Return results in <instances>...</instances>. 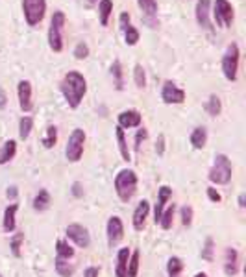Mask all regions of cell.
Returning <instances> with one entry per match:
<instances>
[{"label": "cell", "instance_id": "obj_34", "mask_svg": "<svg viewBox=\"0 0 246 277\" xmlns=\"http://www.w3.org/2000/svg\"><path fill=\"white\" fill-rule=\"evenodd\" d=\"M206 111L209 113L211 116H219L220 111H222V103H220V98L217 94H211L209 100L206 103Z\"/></svg>", "mask_w": 246, "mask_h": 277}, {"label": "cell", "instance_id": "obj_25", "mask_svg": "<svg viewBox=\"0 0 246 277\" xmlns=\"http://www.w3.org/2000/svg\"><path fill=\"white\" fill-rule=\"evenodd\" d=\"M115 135H117V141H119V152H121V155H123V161L129 163V161H131V154H129V150H128V142H126L124 129L117 126V128H115Z\"/></svg>", "mask_w": 246, "mask_h": 277}, {"label": "cell", "instance_id": "obj_22", "mask_svg": "<svg viewBox=\"0 0 246 277\" xmlns=\"http://www.w3.org/2000/svg\"><path fill=\"white\" fill-rule=\"evenodd\" d=\"M128 259H129V250H128V248L119 250V253H117V268H115V276L117 277H126Z\"/></svg>", "mask_w": 246, "mask_h": 277}, {"label": "cell", "instance_id": "obj_5", "mask_svg": "<svg viewBox=\"0 0 246 277\" xmlns=\"http://www.w3.org/2000/svg\"><path fill=\"white\" fill-rule=\"evenodd\" d=\"M239 58L241 52L237 43L228 45L224 56H222V74L228 82H235L237 80V72H239Z\"/></svg>", "mask_w": 246, "mask_h": 277}, {"label": "cell", "instance_id": "obj_1", "mask_svg": "<svg viewBox=\"0 0 246 277\" xmlns=\"http://www.w3.org/2000/svg\"><path fill=\"white\" fill-rule=\"evenodd\" d=\"M61 92L71 109H78L87 92V80L78 71H69L61 80Z\"/></svg>", "mask_w": 246, "mask_h": 277}, {"label": "cell", "instance_id": "obj_37", "mask_svg": "<svg viewBox=\"0 0 246 277\" xmlns=\"http://www.w3.org/2000/svg\"><path fill=\"white\" fill-rule=\"evenodd\" d=\"M213 250H215L213 239H206V246L202 250V259L207 261V263H213Z\"/></svg>", "mask_w": 246, "mask_h": 277}, {"label": "cell", "instance_id": "obj_18", "mask_svg": "<svg viewBox=\"0 0 246 277\" xmlns=\"http://www.w3.org/2000/svg\"><path fill=\"white\" fill-rule=\"evenodd\" d=\"M137 6L141 7V11L144 13V17L150 24H155L157 19V0H137Z\"/></svg>", "mask_w": 246, "mask_h": 277}, {"label": "cell", "instance_id": "obj_13", "mask_svg": "<svg viewBox=\"0 0 246 277\" xmlns=\"http://www.w3.org/2000/svg\"><path fill=\"white\" fill-rule=\"evenodd\" d=\"M209 13H211V0H198L194 7V17H196L198 26H202L204 30H211Z\"/></svg>", "mask_w": 246, "mask_h": 277}, {"label": "cell", "instance_id": "obj_14", "mask_svg": "<svg viewBox=\"0 0 246 277\" xmlns=\"http://www.w3.org/2000/svg\"><path fill=\"white\" fill-rule=\"evenodd\" d=\"M142 122V115L137 109H126L123 113H119V128L129 129V128H139Z\"/></svg>", "mask_w": 246, "mask_h": 277}, {"label": "cell", "instance_id": "obj_43", "mask_svg": "<svg viewBox=\"0 0 246 277\" xmlns=\"http://www.w3.org/2000/svg\"><path fill=\"white\" fill-rule=\"evenodd\" d=\"M72 196H74V198H82V196H84V188H82V183H74V185H72Z\"/></svg>", "mask_w": 246, "mask_h": 277}, {"label": "cell", "instance_id": "obj_36", "mask_svg": "<svg viewBox=\"0 0 246 277\" xmlns=\"http://www.w3.org/2000/svg\"><path fill=\"white\" fill-rule=\"evenodd\" d=\"M133 82H135V85L139 89H144V87H146V72H144L141 63H137L135 69H133Z\"/></svg>", "mask_w": 246, "mask_h": 277}, {"label": "cell", "instance_id": "obj_10", "mask_svg": "<svg viewBox=\"0 0 246 277\" xmlns=\"http://www.w3.org/2000/svg\"><path fill=\"white\" fill-rule=\"evenodd\" d=\"M106 233H108V244H110V248H115V246H119V242H121V240H123V237H124L123 220L119 218V216H111V218L108 220Z\"/></svg>", "mask_w": 246, "mask_h": 277}, {"label": "cell", "instance_id": "obj_41", "mask_svg": "<svg viewBox=\"0 0 246 277\" xmlns=\"http://www.w3.org/2000/svg\"><path fill=\"white\" fill-rule=\"evenodd\" d=\"M207 198L213 201V203H220V201H222V196H220V192L217 190V188H213V187H207Z\"/></svg>", "mask_w": 246, "mask_h": 277}, {"label": "cell", "instance_id": "obj_39", "mask_svg": "<svg viewBox=\"0 0 246 277\" xmlns=\"http://www.w3.org/2000/svg\"><path fill=\"white\" fill-rule=\"evenodd\" d=\"M180 213H181V224H183L185 227H189L191 224H193V207L183 205Z\"/></svg>", "mask_w": 246, "mask_h": 277}, {"label": "cell", "instance_id": "obj_24", "mask_svg": "<svg viewBox=\"0 0 246 277\" xmlns=\"http://www.w3.org/2000/svg\"><path fill=\"white\" fill-rule=\"evenodd\" d=\"M111 13H113V2L111 0H98V19H100V24L108 26Z\"/></svg>", "mask_w": 246, "mask_h": 277}, {"label": "cell", "instance_id": "obj_33", "mask_svg": "<svg viewBox=\"0 0 246 277\" xmlns=\"http://www.w3.org/2000/svg\"><path fill=\"white\" fill-rule=\"evenodd\" d=\"M56 272H58L61 277H71L72 274H74V266H72L69 261H65V259L56 257Z\"/></svg>", "mask_w": 246, "mask_h": 277}, {"label": "cell", "instance_id": "obj_30", "mask_svg": "<svg viewBox=\"0 0 246 277\" xmlns=\"http://www.w3.org/2000/svg\"><path fill=\"white\" fill-rule=\"evenodd\" d=\"M111 76L115 78V87H117V89L123 91V87H124L123 65H121V61H119V59H115V61H113V65H111Z\"/></svg>", "mask_w": 246, "mask_h": 277}, {"label": "cell", "instance_id": "obj_19", "mask_svg": "<svg viewBox=\"0 0 246 277\" xmlns=\"http://www.w3.org/2000/svg\"><path fill=\"white\" fill-rule=\"evenodd\" d=\"M19 211V205L17 203H11V205L6 207V211H4V231L6 233H13L15 231V227H17V222H15V214Z\"/></svg>", "mask_w": 246, "mask_h": 277}, {"label": "cell", "instance_id": "obj_42", "mask_svg": "<svg viewBox=\"0 0 246 277\" xmlns=\"http://www.w3.org/2000/svg\"><path fill=\"white\" fill-rule=\"evenodd\" d=\"M146 137H148V131H146L144 128H141L139 131H137V135H135V150L141 148V142L144 141Z\"/></svg>", "mask_w": 246, "mask_h": 277}, {"label": "cell", "instance_id": "obj_2", "mask_svg": "<svg viewBox=\"0 0 246 277\" xmlns=\"http://www.w3.org/2000/svg\"><path fill=\"white\" fill-rule=\"evenodd\" d=\"M115 192L121 198V201L128 203L137 192V174L129 168L121 170L115 178Z\"/></svg>", "mask_w": 246, "mask_h": 277}, {"label": "cell", "instance_id": "obj_11", "mask_svg": "<svg viewBox=\"0 0 246 277\" xmlns=\"http://www.w3.org/2000/svg\"><path fill=\"white\" fill-rule=\"evenodd\" d=\"M67 237H69L78 248H89L91 246L89 231H87L82 224H71V226L67 227Z\"/></svg>", "mask_w": 246, "mask_h": 277}, {"label": "cell", "instance_id": "obj_38", "mask_svg": "<svg viewBox=\"0 0 246 277\" xmlns=\"http://www.w3.org/2000/svg\"><path fill=\"white\" fill-rule=\"evenodd\" d=\"M72 56L76 59H85L89 56V45H87V43H78V45L74 46V50H72Z\"/></svg>", "mask_w": 246, "mask_h": 277}, {"label": "cell", "instance_id": "obj_28", "mask_svg": "<svg viewBox=\"0 0 246 277\" xmlns=\"http://www.w3.org/2000/svg\"><path fill=\"white\" fill-rule=\"evenodd\" d=\"M33 129V118L32 116H22L19 120V137L22 141H26Z\"/></svg>", "mask_w": 246, "mask_h": 277}, {"label": "cell", "instance_id": "obj_48", "mask_svg": "<svg viewBox=\"0 0 246 277\" xmlns=\"http://www.w3.org/2000/svg\"><path fill=\"white\" fill-rule=\"evenodd\" d=\"M6 196L13 200V198L17 196V187H9V188H7V190H6Z\"/></svg>", "mask_w": 246, "mask_h": 277}, {"label": "cell", "instance_id": "obj_29", "mask_svg": "<svg viewBox=\"0 0 246 277\" xmlns=\"http://www.w3.org/2000/svg\"><path fill=\"white\" fill-rule=\"evenodd\" d=\"M174 211H176V205L172 203L170 207H167L165 211H163L161 218H159V226L163 227V229H170L172 227V222H174Z\"/></svg>", "mask_w": 246, "mask_h": 277}, {"label": "cell", "instance_id": "obj_49", "mask_svg": "<svg viewBox=\"0 0 246 277\" xmlns=\"http://www.w3.org/2000/svg\"><path fill=\"white\" fill-rule=\"evenodd\" d=\"M239 207H241V209H245V207H246V196H245V194H241V196H239Z\"/></svg>", "mask_w": 246, "mask_h": 277}, {"label": "cell", "instance_id": "obj_16", "mask_svg": "<svg viewBox=\"0 0 246 277\" xmlns=\"http://www.w3.org/2000/svg\"><path fill=\"white\" fill-rule=\"evenodd\" d=\"M170 196H172V188L167 187V185L159 187V190H157V203H155V207H154V222L155 224H157L159 218H161L163 211H165V205H167V201L170 200Z\"/></svg>", "mask_w": 246, "mask_h": 277}, {"label": "cell", "instance_id": "obj_23", "mask_svg": "<svg viewBox=\"0 0 246 277\" xmlns=\"http://www.w3.org/2000/svg\"><path fill=\"white\" fill-rule=\"evenodd\" d=\"M15 154H17V142L9 139V141L4 142L2 148H0V165L9 163L13 157H15Z\"/></svg>", "mask_w": 246, "mask_h": 277}, {"label": "cell", "instance_id": "obj_51", "mask_svg": "<svg viewBox=\"0 0 246 277\" xmlns=\"http://www.w3.org/2000/svg\"><path fill=\"white\" fill-rule=\"evenodd\" d=\"M87 2H89V4H97L98 0H87Z\"/></svg>", "mask_w": 246, "mask_h": 277}, {"label": "cell", "instance_id": "obj_50", "mask_svg": "<svg viewBox=\"0 0 246 277\" xmlns=\"http://www.w3.org/2000/svg\"><path fill=\"white\" fill-rule=\"evenodd\" d=\"M194 277H207V276H206V274H204V272H198V274H196V276H194Z\"/></svg>", "mask_w": 246, "mask_h": 277}, {"label": "cell", "instance_id": "obj_32", "mask_svg": "<svg viewBox=\"0 0 246 277\" xmlns=\"http://www.w3.org/2000/svg\"><path fill=\"white\" fill-rule=\"evenodd\" d=\"M139 257H141V253L139 252L129 253L128 268H126V277H137V272H139Z\"/></svg>", "mask_w": 246, "mask_h": 277}, {"label": "cell", "instance_id": "obj_20", "mask_svg": "<svg viewBox=\"0 0 246 277\" xmlns=\"http://www.w3.org/2000/svg\"><path fill=\"white\" fill-rule=\"evenodd\" d=\"M189 141L193 144L194 150H202L206 146L207 142V129L204 126H198V128H194L191 131V137H189Z\"/></svg>", "mask_w": 246, "mask_h": 277}, {"label": "cell", "instance_id": "obj_7", "mask_svg": "<svg viewBox=\"0 0 246 277\" xmlns=\"http://www.w3.org/2000/svg\"><path fill=\"white\" fill-rule=\"evenodd\" d=\"M22 13L28 26H35L45 19L46 13V0H22Z\"/></svg>", "mask_w": 246, "mask_h": 277}, {"label": "cell", "instance_id": "obj_31", "mask_svg": "<svg viewBox=\"0 0 246 277\" xmlns=\"http://www.w3.org/2000/svg\"><path fill=\"white\" fill-rule=\"evenodd\" d=\"M56 142H58V128L56 126H48L46 128V135L43 137V146L46 150H50L56 146Z\"/></svg>", "mask_w": 246, "mask_h": 277}, {"label": "cell", "instance_id": "obj_17", "mask_svg": "<svg viewBox=\"0 0 246 277\" xmlns=\"http://www.w3.org/2000/svg\"><path fill=\"white\" fill-rule=\"evenodd\" d=\"M237 272H239V253L233 248H228L224 252V274L228 277H233L237 276Z\"/></svg>", "mask_w": 246, "mask_h": 277}, {"label": "cell", "instance_id": "obj_6", "mask_svg": "<svg viewBox=\"0 0 246 277\" xmlns=\"http://www.w3.org/2000/svg\"><path fill=\"white\" fill-rule=\"evenodd\" d=\"M85 148V131L82 128H76L71 133L67 146H65V155H67V161L78 163L84 155Z\"/></svg>", "mask_w": 246, "mask_h": 277}, {"label": "cell", "instance_id": "obj_35", "mask_svg": "<svg viewBox=\"0 0 246 277\" xmlns=\"http://www.w3.org/2000/svg\"><path fill=\"white\" fill-rule=\"evenodd\" d=\"M183 270V263H181L180 257H170L167 263V272L168 277H178Z\"/></svg>", "mask_w": 246, "mask_h": 277}, {"label": "cell", "instance_id": "obj_45", "mask_svg": "<svg viewBox=\"0 0 246 277\" xmlns=\"http://www.w3.org/2000/svg\"><path fill=\"white\" fill-rule=\"evenodd\" d=\"M129 13H121V17H119V22H121V30H124V28H126V26L128 24H131V22H129Z\"/></svg>", "mask_w": 246, "mask_h": 277}, {"label": "cell", "instance_id": "obj_44", "mask_svg": "<svg viewBox=\"0 0 246 277\" xmlns=\"http://www.w3.org/2000/svg\"><path fill=\"white\" fill-rule=\"evenodd\" d=\"M155 152H157V155H163V152H165V135H159L157 144H155Z\"/></svg>", "mask_w": 246, "mask_h": 277}, {"label": "cell", "instance_id": "obj_4", "mask_svg": "<svg viewBox=\"0 0 246 277\" xmlns=\"http://www.w3.org/2000/svg\"><path fill=\"white\" fill-rule=\"evenodd\" d=\"M232 180V163L226 154H219L215 157V163L209 170V181L217 185H226Z\"/></svg>", "mask_w": 246, "mask_h": 277}, {"label": "cell", "instance_id": "obj_9", "mask_svg": "<svg viewBox=\"0 0 246 277\" xmlns=\"http://www.w3.org/2000/svg\"><path fill=\"white\" fill-rule=\"evenodd\" d=\"M161 100L165 103H168V105L170 103H183L185 102V91L180 89L174 82L167 80L161 87Z\"/></svg>", "mask_w": 246, "mask_h": 277}, {"label": "cell", "instance_id": "obj_47", "mask_svg": "<svg viewBox=\"0 0 246 277\" xmlns=\"http://www.w3.org/2000/svg\"><path fill=\"white\" fill-rule=\"evenodd\" d=\"M6 92H4V89H0V109H4L6 107Z\"/></svg>", "mask_w": 246, "mask_h": 277}, {"label": "cell", "instance_id": "obj_8", "mask_svg": "<svg viewBox=\"0 0 246 277\" xmlns=\"http://www.w3.org/2000/svg\"><path fill=\"white\" fill-rule=\"evenodd\" d=\"M213 19L220 28H230L233 24V20H235V9L230 4V0H215Z\"/></svg>", "mask_w": 246, "mask_h": 277}, {"label": "cell", "instance_id": "obj_26", "mask_svg": "<svg viewBox=\"0 0 246 277\" xmlns=\"http://www.w3.org/2000/svg\"><path fill=\"white\" fill-rule=\"evenodd\" d=\"M56 257L65 259V261H71V259L74 257V248H72L69 242H65V240H58V242H56Z\"/></svg>", "mask_w": 246, "mask_h": 277}, {"label": "cell", "instance_id": "obj_27", "mask_svg": "<svg viewBox=\"0 0 246 277\" xmlns=\"http://www.w3.org/2000/svg\"><path fill=\"white\" fill-rule=\"evenodd\" d=\"M123 32H124V43H126L128 46H135L137 43H139V39H141V33H139V30H137L135 26L128 24L123 30Z\"/></svg>", "mask_w": 246, "mask_h": 277}, {"label": "cell", "instance_id": "obj_21", "mask_svg": "<svg viewBox=\"0 0 246 277\" xmlns=\"http://www.w3.org/2000/svg\"><path fill=\"white\" fill-rule=\"evenodd\" d=\"M52 200H50V194L46 188H41L37 194H35V198H33V209L37 211V213H43L46 211L48 207H50Z\"/></svg>", "mask_w": 246, "mask_h": 277}, {"label": "cell", "instance_id": "obj_46", "mask_svg": "<svg viewBox=\"0 0 246 277\" xmlns=\"http://www.w3.org/2000/svg\"><path fill=\"white\" fill-rule=\"evenodd\" d=\"M98 274H100V268L91 266V268H87V270L84 272V277H98Z\"/></svg>", "mask_w": 246, "mask_h": 277}, {"label": "cell", "instance_id": "obj_52", "mask_svg": "<svg viewBox=\"0 0 246 277\" xmlns=\"http://www.w3.org/2000/svg\"><path fill=\"white\" fill-rule=\"evenodd\" d=\"M0 277H2V274H0Z\"/></svg>", "mask_w": 246, "mask_h": 277}, {"label": "cell", "instance_id": "obj_3", "mask_svg": "<svg viewBox=\"0 0 246 277\" xmlns=\"http://www.w3.org/2000/svg\"><path fill=\"white\" fill-rule=\"evenodd\" d=\"M65 22H67V17H65L63 11H54L50 19V26H48V46H50L52 52H59L63 50V30H65Z\"/></svg>", "mask_w": 246, "mask_h": 277}, {"label": "cell", "instance_id": "obj_15", "mask_svg": "<svg viewBox=\"0 0 246 277\" xmlns=\"http://www.w3.org/2000/svg\"><path fill=\"white\" fill-rule=\"evenodd\" d=\"M148 213H150V201L141 200L139 201V205L135 207V211H133V218H131L135 231H142V229H144V224H146Z\"/></svg>", "mask_w": 246, "mask_h": 277}, {"label": "cell", "instance_id": "obj_40", "mask_svg": "<svg viewBox=\"0 0 246 277\" xmlns=\"http://www.w3.org/2000/svg\"><path fill=\"white\" fill-rule=\"evenodd\" d=\"M22 240H24V235L22 233H17L15 237L11 239V253L15 255V257H20V244H22Z\"/></svg>", "mask_w": 246, "mask_h": 277}, {"label": "cell", "instance_id": "obj_12", "mask_svg": "<svg viewBox=\"0 0 246 277\" xmlns=\"http://www.w3.org/2000/svg\"><path fill=\"white\" fill-rule=\"evenodd\" d=\"M32 84L28 80H20L17 85V96H19V105L24 113H30L33 109V100H32Z\"/></svg>", "mask_w": 246, "mask_h": 277}]
</instances>
